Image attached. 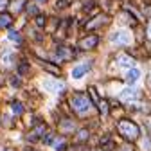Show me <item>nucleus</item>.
<instances>
[{
    "instance_id": "12",
    "label": "nucleus",
    "mask_w": 151,
    "mask_h": 151,
    "mask_svg": "<svg viewBox=\"0 0 151 151\" xmlns=\"http://www.w3.org/2000/svg\"><path fill=\"white\" fill-rule=\"evenodd\" d=\"M58 54L61 56L63 60H70L72 56H74V52H72L70 49H67V47H60V49H58Z\"/></svg>"
},
{
    "instance_id": "2",
    "label": "nucleus",
    "mask_w": 151,
    "mask_h": 151,
    "mask_svg": "<svg viewBox=\"0 0 151 151\" xmlns=\"http://www.w3.org/2000/svg\"><path fill=\"white\" fill-rule=\"evenodd\" d=\"M92 103L93 101H90L86 96H83V93H76V96H72V99H70V104H72L74 111H78L79 115H85L86 111H90Z\"/></svg>"
},
{
    "instance_id": "25",
    "label": "nucleus",
    "mask_w": 151,
    "mask_h": 151,
    "mask_svg": "<svg viewBox=\"0 0 151 151\" xmlns=\"http://www.w3.org/2000/svg\"><path fill=\"white\" fill-rule=\"evenodd\" d=\"M119 151H133V149H131V146H129V144H126V146H124L122 149H119Z\"/></svg>"
},
{
    "instance_id": "16",
    "label": "nucleus",
    "mask_w": 151,
    "mask_h": 151,
    "mask_svg": "<svg viewBox=\"0 0 151 151\" xmlns=\"http://www.w3.org/2000/svg\"><path fill=\"white\" fill-rule=\"evenodd\" d=\"M88 92H90V96H92L93 103H96V104H99L101 101H99V97H97V92H96V88H88Z\"/></svg>"
},
{
    "instance_id": "14",
    "label": "nucleus",
    "mask_w": 151,
    "mask_h": 151,
    "mask_svg": "<svg viewBox=\"0 0 151 151\" xmlns=\"http://www.w3.org/2000/svg\"><path fill=\"white\" fill-rule=\"evenodd\" d=\"M61 128H65V131H74V122L72 121H63Z\"/></svg>"
},
{
    "instance_id": "7",
    "label": "nucleus",
    "mask_w": 151,
    "mask_h": 151,
    "mask_svg": "<svg viewBox=\"0 0 151 151\" xmlns=\"http://www.w3.org/2000/svg\"><path fill=\"white\" fill-rule=\"evenodd\" d=\"M86 70H88L86 65H78V67H74V70H72V78H74V79H81Z\"/></svg>"
},
{
    "instance_id": "11",
    "label": "nucleus",
    "mask_w": 151,
    "mask_h": 151,
    "mask_svg": "<svg viewBox=\"0 0 151 151\" xmlns=\"http://www.w3.org/2000/svg\"><path fill=\"white\" fill-rule=\"evenodd\" d=\"M133 96H135V86H126V88L121 92V96H119V97H121L122 101H126V99L133 97Z\"/></svg>"
},
{
    "instance_id": "20",
    "label": "nucleus",
    "mask_w": 151,
    "mask_h": 151,
    "mask_svg": "<svg viewBox=\"0 0 151 151\" xmlns=\"http://www.w3.org/2000/svg\"><path fill=\"white\" fill-rule=\"evenodd\" d=\"M2 63H4V65H9V63H11V54H6V56H4V58H2Z\"/></svg>"
},
{
    "instance_id": "6",
    "label": "nucleus",
    "mask_w": 151,
    "mask_h": 151,
    "mask_svg": "<svg viewBox=\"0 0 151 151\" xmlns=\"http://www.w3.org/2000/svg\"><path fill=\"white\" fill-rule=\"evenodd\" d=\"M139 78H140V70H139V68H129V72L126 74V81H128L129 85H133Z\"/></svg>"
},
{
    "instance_id": "10",
    "label": "nucleus",
    "mask_w": 151,
    "mask_h": 151,
    "mask_svg": "<svg viewBox=\"0 0 151 151\" xmlns=\"http://www.w3.org/2000/svg\"><path fill=\"white\" fill-rule=\"evenodd\" d=\"M103 22H106V16H103V14H99V16H96L92 22H88L86 24V29H96L97 25H101Z\"/></svg>"
},
{
    "instance_id": "24",
    "label": "nucleus",
    "mask_w": 151,
    "mask_h": 151,
    "mask_svg": "<svg viewBox=\"0 0 151 151\" xmlns=\"http://www.w3.org/2000/svg\"><path fill=\"white\" fill-rule=\"evenodd\" d=\"M7 7V0H0V9H4Z\"/></svg>"
},
{
    "instance_id": "15",
    "label": "nucleus",
    "mask_w": 151,
    "mask_h": 151,
    "mask_svg": "<svg viewBox=\"0 0 151 151\" xmlns=\"http://www.w3.org/2000/svg\"><path fill=\"white\" fill-rule=\"evenodd\" d=\"M76 139H78L79 142H83L85 139H88V129H81L79 133H78V137H76Z\"/></svg>"
},
{
    "instance_id": "5",
    "label": "nucleus",
    "mask_w": 151,
    "mask_h": 151,
    "mask_svg": "<svg viewBox=\"0 0 151 151\" xmlns=\"http://www.w3.org/2000/svg\"><path fill=\"white\" fill-rule=\"evenodd\" d=\"M43 85H45V88L50 90V92H61V90H63V83H58V81H54V79H45Z\"/></svg>"
},
{
    "instance_id": "28",
    "label": "nucleus",
    "mask_w": 151,
    "mask_h": 151,
    "mask_svg": "<svg viewBox=\"0 0 151 151\" xmlns=\"http://www.w3.org/2000/svg\"><path fill=\"white\" fill-rule=\"evenodd\" d=\"M38 2H45V0H38Z\"/></svg>"
},
{
    "instance_id": "21",
    "label": "nucleus",
    "mask_w": 151,
    "mask_h": 151,
    "mask_svg": "<svg viewBox=\"0 0 151 151\" xmlns=\"http://www.w3.org/2000/svg\"><path fill=\"white\" fill-rule=\"evenodd\" d=\"M27 70H29V65H25V63H24V65L20 67V74H27Z\"/></svg>"
},
{
    "instance_id": "22",
    "label": "nucleus",
    "mask_w": 151,
    "mask_h": 151,
    "mask_svg": "<svg viewBox=\"0 0 151 151\" xmlns=\"http://www.w3.org/2000/svg\"><path fill=\"white\" fill-rule=\"evenodd\" d=\"M27 11H29V13H32V14H36V13H38V9H36L34 6H29V7H27Z\"/></svg>"
},
{
    "instance_id": "8",
    "label": "nucleus",
    "mask_w": 151,
    "mask_h": 151,
    "mask_svg": "<svg viewBox=\"0 0 151 151\" xmlns=\"http://www.w3.org/2000/svg\"><path fill=\"white\" fill-rule=\"evenodd\" d=\"M133 58H131V56H121L119 58V67L121 68H131L133 67Z\"/></svg>"
},
{
    "instance_id": "19",
    "label": "nucleus",
    "mask_w": 151,
    "mask_h": 151,
    "mask_svg": "<svg viewBox=\"0 0 151 151\" xmlns=\"http://www.w3.org/2000/svg\"><path fill=\"white\" fill-rule=\"evenodd\" d=\"M36 24H38V25H40V27H43V25H45V18H43V16L40 14V16H38V18H36Z\"/></svg>"
},
{
    "instance_id": "3",
    "label": "nucleus",
    "mask_w": 151,
    "mask_h": 151,
    "mask_svg": "<svg viewBox=\"0 0 151 151\" xmlns=\"http://www.w3.org/2000/svg\"><path fill=\"white\" fill-rule=\"evenodd\" d=\"M110 40L113 43H117V45H129V40H131V36L128 31H119V32H113L110 36Z\"/></svg>"
},
{
    "instance_id": "17",
    "label": "nucleus",
    "mask_w": 151,
    "mask_h": 151,
    "mask_svg": "<svg viewBox=\"0 0 151 151\" xmlns=\"http://www.w3.org/2000/svg\"><path fill=\"white\" fill-rule=\"evenodd\" d=\"M9 38H11V40H14V42H18V43L22 42V38H20V34H18L16 31H9Z\"/></svg>"
},
{
    "instance_id": "27",
    "label": "nucleus",
    "mask_w": 151,
    "mask_h": 151,
    "mask_svg": "<svg viewBox=\"0 0 151 151\" xmlns=\"http://www.w3.org/2000/svg\"><path fill=\"white\" fill-rule=\"evenodd\" d=\"M147 36H149V38H151V27H149V31H147Z\"/></svg>"
},
{
    "instance_id": "9",
    "label": "nucleus",
    "mask_w": 151,
    "mask_h": 151,
    "mask_svg": "<svg viewBox=\"0 0 151 151\" xmlns=\"http://www.w3.org/2000/svg\"><path fill=\"white\" fill-rule=\"evenodd\" d=\"M11 24H13V16L9 13H2V14H0V27H2V29L11 27Z\"/></svg>"
},
{
    "instance_id": "13",
    "label": "nucleus",
    "mask_w": 151,
    "mask_h": 151,
    "mask_svg": "<svg viewBox=\"0 0 151 151\" xmlns=\"http://www.w3.org/2000/svg\"><path fill=\"white\" fill-rule=\"evenodd\" d=\"M11 106H13V111L16 113V115H22V113H24V106L20 103H13Z\"/></svg>"
},
{
    "instance_id": "18",
    "label": "nucleus",
    "mask_w": 151,
    "mask_h": 151,
    "mask_svg": "<svg viewBox=\"0 0 151 151\" xmlns=\"http://www.w3.org/2000/svg\"><path fill=\"white\" fill-rule=\"evenodd\" d=\"M54 147L58 149V151H61V149L65 147V142H63V140H54Z\"/></svg>"
},
{
    "instance_id": "26",
    "label": "nucleus",
    "mask_w": 151,
    "mask_h": 151,
    "mask_svg": "<svg viewBox=\"0 0 151 151\" xmlns=\"http://www.w3.org/2000/svg\"><path fill=\"white\" fill-rule=\"evenodd\" d=\"M43 140H45V142H47V144H49V142H52V135H47V137H45V139H43Z\"/></svg>"
},
{
    "instance_id": "4",
    "label": "nucleus",
    "mask_w": 151,
    "mask_h": 151,
    "mask_svg": "<svg viewBox=\"0 0 151 151\" xmlns=\"http://www.w3.org/2000/svg\"><path fill=\"white\" fill-rule=\"evenodd\" d=\"M97 42H99V38H97L96 34H90V36L83 38V40L79 42V47H81L83 50H88V49H93V47H96Z\"/></svg>"
},
{
    "instance_id": "1",
    "label": "nucleus",
    "mask_w": 151,
    "mask_h": 151,
    "mask_svg": "<svg viewBox=\"0 0 151 151\" xmlns=\"http://www.w3.org/2000/svg\"><path fill=\"white\" fill-rule=\"evenodd\" d=\"M117 129H119V133H121L126 140H137L139 135H140L139 126H137L135 122L128 121V119H121L119 124H117Z\"/></svg>"
},
{
    "instance_id": "23",
    "label": "nucleus",
    "mask_w": 151,
    "mask_h": 151,
    "mask_svg": "<svg viewBox=\"0 0 151 151\" xmlns=\"http://www.w3.org/2000/svg\"><path fill=\"white\" fill-rule=\"evenodd\" d=\"M144 13H146V16H149V18H151V6H146Z\"/></svg>"
}]
</instances>
